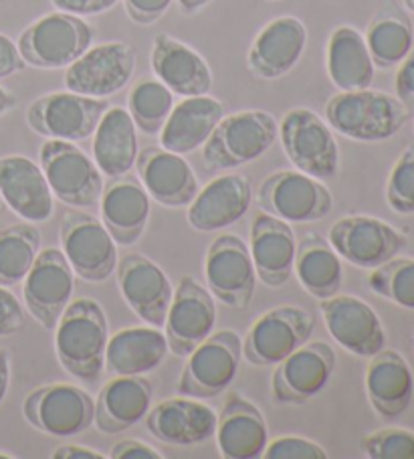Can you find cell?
Returning a JSON list of instances; mask_svg holds the SVG:
<instances>
[{
	"instance_id": "3",
	"label": "cell",
	"mask_w": 414,
	"mask_h": 459,
	"mask_svg": "<svg viewBox=\"0 0 414 459\" xmlns=\"http://www.w3.org/2000/svg\"><path fill=\"white\" fill-rule=\"evenodd\" d=\"M280 124L263 109H245L229 114L217 124L203 146V166L206 172L230 170L257 160L275 144Z\"/></svg>"
},
{
	"instance_id": "56",
	"label": "cell",
	"mask_w": 414,
	"mask_h": 459,
	"mask_svg": "<svg viewBox=\"0 0 414 459\" xmlns=\"http://www.w3.org/2000/svg\"><path fill=\"white\" fill-rule=\"evenodd\" d=\"M0 457H13L11 454H0Z\"/></svg>"
},
{
	"instance_id": "27",
	"label": "cell",
	"mask_w": 414,
	"mask_h": 459,
	"mask_svg": "<svg viewBox=\"0 0 414 459\" xmlns=\"http://www.w3.org/2000/svg\"><path fill=\"white\" fill-rule=\"evenodd\" d=\"M101 221L117 245H134L144 235L150 221V195L142 186L138 177L124 174L119 178H109L103 186Z\"/></svg>"
},
{
	"instance_id": "51",
	"label": "cell",
	"mask_w": 414,
	"mask_h": 459,
	"mask_svg": "<svg viewBox=\"0 0 414 459\" xmlns=\"http://www.w3.org/2000/svg\"><path fill=\"white\" fill-rule=\"evenodd\" d=\"M9 385H11V354L0 348V405L9 393Z\"/></svg>"
},
{
	"instance_id": "43",
	"label": "cell",
	"mask_w": 414,
	"mask_h": 459,
	"mask_svg": "<svg viewBox=\"0 0 414 459\" xmlns=\"http://www.w3.org/2000/svg\"><path fill=\"white\" fill-rule=\"evenodd\" d=\"M263 457L267 459H325L328 451H325L320 443L306 437H296V435H288V437H277L267 443Z\"/></svg>"
},
{
	"instance_id": "38",
	"label": "cell",
	"mask_w": 414,
	"mask_h": 459,
	"mask_svg": "<svg viewBox=\"0 0 414 459\" xmlns=\"http://www.w3.org/2000/svg\"><path fill=\"white\" fill-rule=\"evenodd\" d=\"M41 251V231L33 223H19L0 231V286L22 283Z\"/></svg>"
},
{
	"instance_id": "32",
	"label": "cell",
	"mask_w": 414,
	"mask_h": 459,
	"mask_svg": "<svg viewBox=\"0 0 414 459\" xmlns=\"http://www.w3.org/2000/svg\"><path fill=\"white\" fill-rule=\"evenodd\" d=\"M227 116V108L217 98L204 96L185 98L172 108L160 130V146L177 154H190L203 148L217 124Z\"/></svg>"
},
{
	"instance_id": "40",
	"label": "cell",
	"mask_w": 414,
	"mask_h": 459,
	"mask_svg": "<svg viewBox=\"0 0 414 459\" xmlns=\"http://www.w3.org/2000/svg\"><path fill=\"white\" fill-rule=\"evenodd\" d=\"M368 286L376 296L414 310V259L394 257L372 269Z\"/></svg>"
},
{
	"instance_id": "1",
	"label": "cell",
	"mask_w": 414,
	"mask_h": 459,
	"mask_svg": "<svg viewBox=\"0 0 414 459\" xmlns=\"http://www.w3.org/2000/svg\"><path fill=\"white\" fill-rule=\"evenodd\" d=\"M109 324L91 298L71 299L55 326V352L61 367L83 383H95L106 367Z\"/></svg>"
},
{
	"instance_id": "47",
	"label": "cell",
	"mask_w": 414,
	"mask_h": 459,
	"mask_svg": "<svg viewBox=\"0 0 414 459\" xmlns=\"http://www.w3.org/2000/svg\"><path fill=\"white\" fill-rule=\"evenodd\" d=\"M396 98L402 104L412 109L414 108V47L410 53L401 61V69L396 74Z\"/></svg>"
},
{
	"instance_id": "13",
	"label": "cell",
	"mask_w": 414,
	"mask_h": 459,
	"mask_svg": "<svg viewBox=\"0 0 414 459\" xmlns=\"http://www.w3.org/2000/svg\"><path fill=\"white\" fill-rule=\"evenodd\" d=\"M135 49L130 43L111 41L93 45L65 71L67 91L106 100L132 82Z\"/></svg>"
},
{
	"instance_id": "18",
	"label": "cell",
	"mask_w": 414,
	"mask_h": 459,
	"mask_svg": "<svg viewBox=\"0 0 414 459\" xmlns=\"http://www.w3.org/2000/svg\"><path fill=\"white\" fill-rule=\"evenodd\" d=\"M217 324V304L212 294L194 278H182L174 291L166 314L164 334L170 352L188 356L194 348L209 338Z\"/></svg>"
},
{
	"instance_id": "24",
	"label": "cell",
	"mask_w": 414,
	"mask_h": 459,
	"mask_svg": "<svg viewBox=\"0 0 414 459\" xmlns=\"http://www.w3.org/2000/svg\"><path fill=\"white\" fill-rule=\"evenodd\" d=\"M0 196L27 223L53 217V193L41 166L27 156H0Z\"/></svg>"
},
{
	"instance_id": "16",
	"label": "cell",
	"mask_w": 414,
	"mask_h": 459,
	"mask_svg": "<svg viewBox=\"0 0 414 459\" xmlns=\"http://www.w3.org/2000/svg\"><path fill=\"white\" fill-rule=\"evenodd\" d=\"M328 241L341 259L360 269H376L406 247V237L376 217L354 215L332 225Z\"/></svg>"
},
{
	"instance_id": "6",
	"label": "cell",
	"mask_w": 414,
	"mask_h": 459,
	"mask_svg": "<svg viewBox=\"0 0 414 459\" xmlns=\"http://www.w3.org/2000/svg\"><path fill=\"white\" fill-rule=\"evenodd\" d=\"M39 158L53 196L67 207H98L103 193V174L82 148L73 142L47 140Z\"/></svg>"
},
{
	"instance_id": "17",
	"label": "cell",
	"mask_w": 414,
	"mask_h": 459,
	"mask_svg": "<svg viewBox=\"0 0 414 459\" xmlns=\"http://www.w3.org/2000/svg\"><path fill=\"white\" fill-rule=\"evenodd\" d=\"M336 370V352L328 342H306L277 364L271 394L277 405H304L317 397Z\"/></svg>"
},
{
	"instance_id": "31",
	"label": "cell",
	"mask_w": 414,
	"mask_h": 459,
	"mask_svg": "<svg viewBox=\"0 0 414 459\" xmlns=\"http://www.w3.org/2000/svg\"><path fill=\"white\" fill-rule=\"evenodd\" d=\"M214 437L227 459H257L269 443L267 421L261 409L241 394H230L217 419Z\"/></svg>"
},
{
	"instance_id": "55",
	"label": "cell",
	"mask_w": 414,
	"mask_h": 459,
	"mask_svg": "<svg viewBox=\"0 0 414 459\" xmlns=\"http://www.w3.org/2000/svg\"><path fill=\"white\" fill-rule=\"evenodd\" d=\"M4 211V201H3V196H0V212Z\"/></svg>"
},
{
	"instance_id": "2",
	"label": "cell",
	"mask_w": 414,
	"mask_h": 459,
	"mask_svg": "<svg viewBox=\"0 0 414 459\" xmlns=\"http://www.w3.org/2000/svg\"><path fill=\"white\" fill-rule=\"evenodd\" d=\"M409 120L410 109L401 100L370 87L340 91L325 104V122L330 128L358 142L392 138Z\"/></svg>"
},
{
	"instance_id": "52",
	"label": "cell",
	"mask_w": 414,
	"mask_h": 459,
	"mask_svg": "<svg viewBox=\"0 0 414 459\" xmlns=\"http://www.w3.org/2000/svg\"><path fill=\"white\" fill-rule=\"evenodd\" d=\"M177 3L185 14H194L198 11H203L206 4H211L212 0H177Z\"/></svg>"
},
{
	"instance_id": "20",
	"label": "cell",
	"mask_w": 414,
	"mask_h": 459,
	"mask_svg": "<svg viewBox=\"0 0 414 459\" xmlns=\"http://www.w3.org/2000/svg\"><path fill=\"white\" fill-rule=\"evenodd\" d=\"M320 302L325 328L349 354L370 359L386 346V330L380 316L364 299L336 294Z\"/></svg>"
},
{
	"instance_id": "25",
	"label": "cell",
	"mask_w": 414,
	"mask_h": 459,
	"mask_svg": "<svg viewBox=\"0 0 414 459\" xmlns=\"http://www.w3.org/2000/svg\"><path fill=\"white\" fill-rule=\"evenodd\" d=\"M219 415L194 397H172L158 403L146 415V429L158 441L177 447H190L214 437Z\"/></svg>"
},
{
	"instance_id": "34",
	"label": "cell",
	"mask_w": 414,
	"mask_h": 459,
	"mask_svg": "<svg viewBox=\"0 0 414 459\" xmlns=\"http://www.w3.org/2000/svg\"><path fill=\"white\" fill-rule=\"evenodd\" d=\"M125 108H108L93 132V162L108 178L130 172L138 158V134Z\"/></svg>"
},
{
	"instance_id": "35",
	"label": "cell",
	"mask_w": 414,
	"mask_h": 459,
	"mask_svg": "<svg viewBox=\"0 0 414 459\" xmlns=\"http://www.w3.org/2000/svg\"><path fill=\"white\" fill-rule=\"evenodd\" d=\"M325 67L340 91L366 90L372 85L374 61L360 30L348 25L333 30L325 51Z\"/></svg>"
},
{
	"instance_id": "10",
	"label": "cell",
	"mask_w": 414,
	"mask_h": 459,
	"mask_svg": "<svg viewBox=\"0 0 414 459\" xmlns=\"http://www.w3.org/2000/svg\"><path fill=\"white\" fill-rule=\"evenodd\" d=\"M22 415L45 435L73 437L93 425L95 401L77 385L49 383L27 394Z\"/></svg>"
},
{
	"instance_id": "9",
	"label": "cell",
	"mask_w": 414,
	"mask_h": 459,
	"mask_svg": "<svg viewBox=\"0 0 414 459\" xmlns=\"http://www.w3.org/2000/svg\"><path fill=\"white\" fill-rule=\"evenodd\" d=\"M114 237L95 215L69 209L61 217V247L75 275L99 283L109 280L117 267Z\"/></svg>"
},
{
	"instance_id": "19",
	"label": "cell",
	"mask_w": 414,
	"mask_h": 459,
	"mask_svg": "<svg viewBox=\"0 0 414 459\" xmlns=\"http://www.w3.org/2000/svg\"><path fill=\"white\" fill-rule=\"evenodd\" d=\"M117 286L125 304L150 326L162 328L174 296L164 269L142 253H127L117 261Z\"/></svg>"
},
{
	"instance_id": "46",
	"label": "cell",
	"mask_w": 414,
	"mask_h": 459,
	"mask_svg": "<svg viewBox=\"0 0 414 459\" xmlns=\"http://www.w3.org/2000/svg\"><path fill=\"white\" fill-rule=\"evenodd\" d=\"M53 6L61 13L75 14V17H93L103 14L119 3V0H51Z\"/></svg>"
},
{
	"instance_id": "49",
	"label": "cell",
	"mask_w": 414,
	"mask_h": 459,
	"mask_svg": "<svg viewBox=\"0 0 414 459\" xmlns=\"http://www.w3.org/2000/svg\"><path fill=\"white\" fill-rule=\"evenodd\" d=\"M25 67L27 63L22 59L17 43H14L11 37L0 33V79L21 74Z\"/></svg>"
},
{
	"instance_id": "53",
	"label": "cell",
	"mask_w": 414,
	"mask_h": 459,
	"mask_svg": "<svg viewBox=\"0 0 414 459\" xmlns=\"http://www.w3.org/2000/svg\"><path fill=\"white\" fill-rule=\"evenodd\" d=\"M14 106H17V98H14L11 91H6L4 87L0 85V116H4L6 112H11Z\"/></svg>"
},
{
	"instance_id": "23",
	"label": "cell",
	"mask_w": 414,
	"mask_h": 459,
	"mask_svg": "<svg viewBox=\"0 0 414 459\" xmlns=\"http://www.w3.org/2000/svg\"><path fill=\"white\" fill-rule=\"evenodd\" d=\"M307 29L296 17H277L259 30L246 55L249 71L259 79L273 82L288 75L304 57Z\"/></svg>"
},
{
	"instance_id": "42",
	"label": "cell",
	"mask_w": 414,
	"mask_h": 459,
	"mask_svg": "<svg viewBox=\"0 0 414 459\" xmlns=\"http://www.w3.org/2000/svg\"><path fill=\"white\" fill-rule=\"evenodd\" d=\"M362 451L370 459H414V431L386 427L362 439Z\"/></svg>"
},
{
	"instance_id": "45",
	"label": "cell",
	"mask_w": 414,
	"mask_h": 459,
	"mask_svg": "<svg viewBox=\"0 0 414 459\" xmlns=\"http://www.w3.org/2000/svg\"><path fill=\"white\" fill-rule=\"evenodd\" d=\"M25 326V310L17 296L0 286V336H13Z\"/></svg>"
},
{
	"instance_id": "15",
	"label": "cell",
	"mask_w": 414,
	"mask_h": 459,
	"mask_svg": "<svg viewBox=\"0 0 414 459\" xmlns=\"http://www.w3.org/2000/svg\"><path fill=\"white\" fill-rule=\"evenodd\" d=\"M75 291V272L61 249L39 251L33 267L22 280V298L29 314L45 330H55Z\"/></svg>"
},
{
	"instance_id": "22",
	"label": "cell",
	"mask_w": 414,
	"mask_h": 459,
	"mask_svg": "<svg viewBox=\"0 0 414 459\" xmlns=\"http://www.w3.org/2000/svg\"><path fill=\"white\" fill-rule=\"evenodd\" d=\"M253 201L251 182L243 174H222L198 188L193 203L188 204V225L194 231H222L241 221Z\"/></svg>"
},
{
	"instance_id": "8",
	"label": "cell",
	"mask_w": 414,
	"mask_h": 459,
	"mask_svg": "<svg viewBox=\"0 0 414 459\" xmlns=\"http://www.w3.org/2000/svg\"><path fill=\"white\" fill-rule=\"evenodd\" d=\"M259 207L285 223H315L333 209V196L320 178L299 170H280L261 182Z\"/></svg>"
},
{
	"instance_id": "7",
	"label": "cell",
	"mask_w": 414,
	"mask_h": 459,
	"mask_svg": "<svg viewBox=\"0 0 414 459\" xmlns=\"http://www.w3.org/2000/svg\"><path fill=\"white\" fill-rule=\"evenodd\" d=\"M186 359L178 378V393L185 397L212 399L233 385L243 359V342L235 330L212 332Z\"/></svg>"
},
{
	"instance_id": "14",
	"label": "cell",
	"mask_w": 414,
	"mask_h": 459,
	"mask_svg": "<svg viewBox=\"0 0 414 459\" xmlns=\"http://www.w3.org/2000/svg\"><path fill=\"white\" fill-rule=\"evenodd\" d=\"M211 294L233 310H246L254 296L257 272L246 243L237 235H220L211 243L204 259Z\"/></svg>"
},
{
	"instance_id": "50",
	"label": "cell",
	"mask_w": 414,
	"mask_h": 459,
	"mask_svg": "<svg viewBox=\"0 0 414 459\" xmlns=\"http://www.w3.org/2000/svg\"><path fill=\"white\" fill-rule=\"evenodd\" d=\"M51 457L53 459H106L108 455L101 454V451H98V449L67 443V446H61L55 449Z\"/></svg>"
},
{
	"instance_id": "36",
	"label": "cell",
	"mask_w": 414,
	"mask_h": 459,
	"mask_svg": "<svg viewBox=\"0 0 414 459\" xmlns=\"http://www.w3.org/2000/svg\"><path fill=\"white\" fill-rule=\"evenodd\" d=\"M293 273L298 275L299 283L307 294L315 299H328L336 296L341 288V281H344L340 255L320 233H307L298 243Z\"/></svg>"
},
{
	"instance_id": "37",
	"label": "cell",
	"mask_w": 414,
	"mask_h": 459,
	"mask_svg": "<svg viewBox=\"0 0 414 459\" xmlns=\"http://www.w3.org/2000/svg\"><path fill=\"white\" fill-rule=\"evenodd\" d=\"M364 39L366 45H368L374 67L390 69L401 65V61L412 49V22L409 14L390 3L374 14Z\"/></svg>"
},
{
	"instance_id": "26",
	"label": "cell",
	"mask_w": 414,
	"mask_h": 459,
	"mask_svg": "<svg viewBox=\"0 0 414 459\" xmlns=\"http://www.w3.org/2000/svg\"><path fill=\"white\" fill-rule=\"evenodd\" d=\"M249 251L261 283L281 288L289 281L298 253V239L289 223L265 211L259 212L251 225Z\"/></svg>"
},
{
	"instance_id": "33",
	"label": "cell",
	"mask_w": 414,
	"mask_h": 459,
	"mask_svg": "<svg viewBox=\"0 0 414 459\" xmlns=\"http://www.w3.org/2000/svg\"><path fill=\"white\" fill-rule=\"evenodd\" d=\"M168 352V340L160 328H124L108 340L103 370L111 377H142L160 367Z\"/></svg>"
},
{
	"instance_id": "12",
	"label": "cell",
	"mask_w": 414,
	"mask_h": 459,
	"mask_svg": "<svg viewBox=\"0 0 414 459\" xmlns=\"http://www.w3.org/2000/svg\"><path fill=\"white\" fill-rule=\"evenodd\" d=\"M315 326L314 316L304 307L280 306L254 320L243 342V356L254 367H277L304 346Z\"/></svg>"
},
{
	"instance_id": "41",
	"label": "cell",
	"mask_w": 414,
	"mask_h": 459,
	"mask_svg": "<svg viewBox=\"0 0 414 459\" xmlns=\"http://www.w3.org/2000/svg\"><path fill=\"white\" fill-rule=\"evenodd\" d=\"M386 201L390 209L401 215L414 212V144L398 158L386 182Z\"/></svg>"
},
{
	"instance_id": "44",
	"label": "cell",
	"mask_w": 414,
	"mask_h": 459,
	"mask_svg": "<svg viewBox=\"0 0 414 459\" xmlns=\"http://www.w3.org/2000/svg\"><path fill=\"white\" fill-rule=\"evenodd\" d=\"M174 0H124L125 13L135 25L150 27L170 11Z\"/></svg>"
},
{
	"instance_id": "28",
	"label": "cell",
	"mask_w": 414,
	"mask_h": 459,
	"mask_svg": "<svg viewBox=\"0 0 414 459\" xmlns=\"http://www.w3.org/2000/svg\"><path fill=\"white\" fill-rule=\"evenodd\" d=\"M152 71L174 96H204L212 87V71L201 53L166 33L156 35Z\"/></svg>"
},
{
	"instance_id": "21",
	"label": "cell",
	"mask_w": 414,
	"mask_h": 459,
	"mask_svg": "<svg viewBox=\"0 0 414 459\" xmlns=\"http://www.w3.org/2000/svg\"><path fill=\"white\" fill-rule=\"evenodd\" d=\"M135 170L146 193L168 209L188 207L198 193V180L182 154L162 146H148L138 152Z\"/></svg>"
},
{
	"instance_id": "29",
	"label": "cell",
	"mask_w": 414,
	"mask_h": 459,
	"mask_svg": "<svg viewBox=\"0 0 414 459\" xmlns=\"http://www.w3.org/2000/svg\"><path fill=\"white\" fill-rule=\"evenodd\" d=\"M366 394L382 419L394 421L409 411L414 397V377L401 352L382 348L370 356L366 370Z\"/></svg>"
},
{
	"instance_id": "4",
	"label": "cell",
	"mask_w": 414,
	"mask_h": 459,
	"mask_svg": "<svg viewBox=\"0 0 414 459\" xmlns=\"http://www.w3.org/2000/svg\"><path fill=\"white\" fill-rule=\"evenodd\" d=\"M95 29L69 13H49L22 30L17 47L27 65L37 69L69 67L90 49Z\"/></svg>"
},
{
	"instance_id": "30",
	"label": "cell",
	"mask_w": 414,
	"mask_h": 459,
	"mask_svg": "<svg viewBox=\"0 0 414 459\" xmlns=\"http://www.w3.org/2000/svg\"><path fill=\"white\" fill-rule=\"evenodd\" d=\"M152 383L142 377H114L95 399L93 425L101 433H124L146 419L152 407Z\"/></svg>"
},
{
	"instance_id": "11",
	"label": "cell",
	"mask_w": 414,
	"mask_h": 459,
	"mask_svg": "<svg viewBox=\"0 0 414 459\" xmlns=\"http://www.w3.org/2000/svg\"><path fill=\"white\" fill-rule=\"evenodd\" d=\"M108 108V100L79 96L73 91H55L37 98L29 106L27 124L47 140L82 142L93 136Z\"/></svg>"
},
{
	"instance_id": "48",
	"label": "cell",
	"mask_w": 414,
	"mask_h": 459,
	"mask_svg": "<svg viewBox=\"0 0 414 459\" xmlns=\"http://www.w3.org/2000/svg\"><path fill=\"white\" fill-rule=\"evenodd\" d=\"M111 459H162L160 451L140 439H122L117 441L108 454Z\"/></svg>"
},
{
	"instance_id": "57",
	"label": "cell",
	"mask_w": 414,
	"mask_h": 459,
	"mask_svg": "<svg viewBox=\"0 0 414 459\" xmlns=\"http://www.w3.org/2000/svg\"><path fill=\"white\" fill-rule=\"evenodd\" d=\"M271 3H280V0H271Z\"/></svg>"
},
{
	"instance_id": "5",
	"label": "cell",
	"mask_w": 414,
	"mask_h": 459,
	"mask_svg": "<svg viewBox=\"0 0 414 459\" xmlns=\"http://www.w3.org/2000/svg\"><path fill=\"white\" fill-rule=\"evenodd\" d=\"M283 152L299 172L328 180L340 170V148L333 130L307 108H293L280 124Z\"/></svg>"
},
{
	"instance_id": "39",
	"label": "cell",
	"mask_w": 414,
	"mask_h": 459,
	"mask_svg": "<svg viewBox=\"0 0 414 459\" xmlns=\"http://www.w3.org/2000/svg\"><path fill=\"white\" fill-rule=\"evenodd\" d=\"M174 108V93L158 77H142L127 96V114L146 136H158Z\"/></svg>"
},
{
	"instance_id": "54",
	"label": "cell",
	"mask_w": 414,
	"mask_h": 459,
	"mask_svg": "<svg viewBox=\"0 0 414 459\" xmlns=\"http://www.w3.org/2000/svg\"><path fill=\"white\" fill-rule=\"evenodd\" d=\"M404 4H406V9L414 14V0H404Z\"/></svg>"
}]
</instances>
